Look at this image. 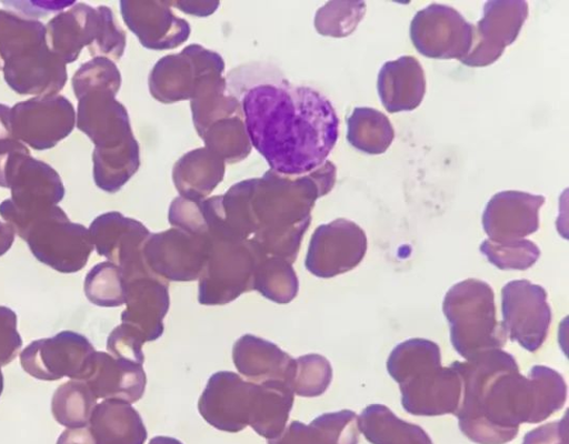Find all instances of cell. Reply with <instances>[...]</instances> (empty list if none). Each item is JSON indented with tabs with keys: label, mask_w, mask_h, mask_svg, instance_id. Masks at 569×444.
Returning <instances> with one entry per match:
<instances>
[{
	"label": "cell",
	"mask_w": 569,
	"mask_h": 444,
	"mask_svg": "<svg viewBox=\"0 0 569 444\" xmlns=\"http://www.w3.org/2000/svg\"><path fill=\"white\" fill-rule=\"evenodd\" d=\"M452 365L462 384L455 415L460 431L475 443H508L521 423H539L566 403L567 385L560 373L535 365L525 376L515 357L502 350Z\"/></svg>",
	"instance_id": "1"
},
{
	"label": "cell",
	"mask_w": 569,
	"mask_h": 444,
	"mask_svg": "<svg viewBox=\"0 0 569 444\" xmlns=\"http://www.w3.org/2000/svg\"><path fill=\"white\" fill-rule=\"evenodd\" d=\"M247 135L273 172L301 175L320 168L336 145L339 119L319 91L263 82L241 100Z\"/></svg>",
	"instance_id": "2"
},
{
	"label": "cell",
	"mask_w": 569,
	"mask_h": 444,
	"mask_svg": "<svg viewBox=\"0 0 569 444\" xmlns=\"http://www.w3.org/2000/svg\"><path fill=\"white\" fill-rule=\"evenodd\" d=\"M387 370L399 384L401 404L412 415L455 414L462 393L461 379L452 363L441 365L438 344L410 339L389 354Z\"/></svg>",
	"instance_id": "3"
},
{
	"label": "cell",
	"mask_w": 569,
	"mask_h": 444,
	"mask_svg": "<svg viewBox=\"0 0 569 444\" xmlns=\"http://www.w3.org/2000/svg\"><path fill=\"white\" fill-rule=\"evenodd\" d=\"M0 60L6 83L19 94L54 95L66 85V64L49 49L46 26L0 9Z\"/></svg>",
	"instance_id": "4"
},
{
	"label": "cell",
	"mask_w": 569,
	"mask_h": 444,
	"mask_svg": "<svg viewBox=\"0 0 569 444\" xmlns=\"http://www.w3.org/2000/svg\"><path fill=\"white\" fill-rule=\"evenodd\" d=\"M121 82L116 64L104 57L82 63L71 84L78 100L77 128L96 150H112L132 142L126 109L114 95Z\"/></svg>",
	"instance_id": "5"
},
{
	"label": "cell",
	"mask_w": 569,
	"mask_h": 444,
	"mask_svg": "<svg viewBox=\"0 0 569 444\" xmlns=\"http://www.w3.org/2000/svg\"><path fill=\"white\" fill-rule=\"evenodd\" d=\"M442 311L451 344L466 360L505 346L508 337L496 317L495 294L488 283L477 279L456 283L445 295Z\"/></svg>",
	"instance_id": "6"
},
{
	"label": "cell",
	"mask_w": 569,
	"mask_h": 444,
	"mask_svg": "<svg viewBox=\"0 0 569 444\" xmlns=\"http://www.w3.org/2000/svg\"><path fill=\"white\" fill-rule=\"evenodd\" d=\"M124 36L110 8H93L83 2L61 11L46 24L47 44L66 65L74 62L83 48H88L93 58L119 59L126 44Z\"/></svg>",
	"instance_id": "7"
},
{
	"label": "cell",
	"mask_w": 569,
	"mask_h": 444,
	"mask_svg": "<svg viewBox=\"0 0 569 444\" xmlns=\"http://www.w3.org/2000/svg\"><path fill=\"white\" fill-rule=\"evenodd\" d=\"M11 198L0 203V216L14 231L41 212L57 205L64 196L58 172L30 153L14 154L7 163L2 186Z\"/></svg>",
	"instance_id": "8"
},
{
	"label": "cell",
	"mask_w": 569,
	"mask_h": 444,
	"mask_svg": "<svg viewBox=\"0 0 569 444\" xmlns=\"http://www.w3.org/2000/svg\"><path fill=\"white\" fill-rule=\"evenodd\" d=\"M16 233L38 261L61 273L83 269L93 250L89 230L71 222L58 205L39 213Z\"/></svg>",
	"instance_id": "9"
},
{
	"label": "cell",
	"mask_w": 569,
	"mask_h": 444,
	"mask_svg": "<svg viewBox=\"0 0 569 444\" xmlns=\"http://www.w3.org/2000/svg\"><path fill=\"white\" fill-rule=\"evenodd\" d=\"M209 241L208 259L198 279V302L223 305L252 291L256 270L267 254L251 239Z\"/></svg>",
	"instance_id": "10"
},
{
	"label": "cell",
	"mask_w": 569,
	"mask_h": 444,
	"mask_svg": "<svg viewBox=\"0 0 569 444\" xmlns=\"http://www.w3.org/2000/svg\"><path fill=\"white\" fill-rule=\"evenodd\" d=\"M501 325L507 337L529 352L545 342L551 323L546 290L528 280L510 281L501 289Z\"/></svg>",
	"instance_id": "11"
},
{
	"label": "cell",
	"mask_w": 569,
	"mask_h": 444,
	"mask_svg": "<svg viewBox=\"0 0 569 444\" xmlns=\"http://www.w3.org/2000/svg\"><path fill=\"white\" fill-rule=\"evenodd\" d=\"M416 50L431 59H463L470 51L473 24L455 8L431 3L419 10L410 23Z\"/></svg>",
	"instance_id": "12"
},
{
	"label": "cell",
	"mask_w": 569,
	"mask_h": 444,
	"mask_svg": "<svg viewBox=\"0 0 569 444\" xmlns=\"http://www.w3.org/2000/svg\"><path fill=\"white\" fill-rule=\"evenodd\" d=\"M11 128L23 144L42 151L67 138L76 124L72 103L63 95H42L10 108Z\"/></svg>",
	"instance_id": "13"
},
{
	"label": "cell",
	"mask_w": 569,
	"mask_h": 444,
	"mask_svg": "<svg viewBox=\"0 0 569 444\" xmlns=\"http://www.w3.org/2000/svg\"><path fill=\"white\" fill-rule=\"evenodd\" d=\"M210 241L180 229H170L147 239L142 255L148 269L164 281L189 282L200 278Z\"/></svg>",
	"instance_id": "14"
},
{
	"label": "cell",
	"mask_w": 569,
	"mask_h": 444,
	"mask_svg": "<svg viewBox=\"0 0 569 444\" xmlns=\"http://www.w3.org/2000/svg\"><path fill=\"white\" fill-rule=\"evenodd\" d=\"M367 251L365 231L355 222L337 219L313 232L305 266L317 278L329 279L356 268Z\"/></svg>",
	"instance_id": "15"
},
{
	"label": "cell",
	"mask_w": 569,
	"mask_h": 444,
	"mask_svg": "<svg viewBox=\"0 0 569 444\" xmlns=\"http://www.w3.org/2000/svg\"><path fill=\"white\" fill-rule=\"evenodd\" d=\"M94 351L84 335L61 331L32 341L20 353V364L30 376L41 381L78 380Z\"/></svg>",
	"instance_id": "16"
},
{
	"label": "cell",
	"mask_w": 569,
	"mask_h": 444,
	"mask_svg": "<svg viewBox=\"0 0 569 444\" xmlns=\"http://www.w3.org/2000/svg\"><path fill=\"white\" fill-rule=\"evenodd\" d=\"M528 12L526 1H487L482 18L473 26L470 51L460 62L469 67H486L496 62L506 47L518 38Z\"/></svg>",
	"instance_id": "17"
},
{
	"label": "cell",
	"mask_w": 569,
	"mask_h": 444,
	"mask_svg": "<svg viewBox=\"0 0 569 444\" xmlns=\"http://www.w3.org/2000/svg\"><path fill=\"white\" fill-rule=\"evenodd\" d=\"M256 383L231 371L213 373L199 397L198 410L217 430L230 433L249 425Z\"/></svg>",
	"instance_id": "18"
},
{
	"label": "cell",
	"mask_w": 569,
	"mask_h": 444,
	"mask_svg": "<svg viewBox=\"0 0 569 444\" xmlns=\"http://www.w3.org/2000/svg\"><path fill=\"white\" fill-rule=\"evenodd\" d=\"M89 233L97 253L118 265L123 279L150 271L142 255L150 232L139 221L108 212L91 222Z\"/></svg>",
	"instance_id": "19"
},
{
	"label": "cell",
	"mask_w": 569,
	"mask_h": 444,
	"mask_svg": "<svg viewBox=\"0 0 569 444\" xmlns=\"http://www.w3.org/2000/svg\"><path fill=\"white\" fill-rule=\"evenodd\" d=\"M123 281L126 309L121 313V325L143 344L156 341L163 333V319L169 310L168 282L152 272Z\"/></svg>",
	"instance_id": "20"
},
{
	"label": "cell",
	"mask_w": 569,
	"mask_h": 444,
	"mask_svg": "<svg viewBox=\"0 0 569 444\" xmlns=\"http://www.w3.org/2000/svg\"><path fill=\"white\" fill-rule=\"evenodd\" d=\"M545 196L507 190L496 193L482 214V226L488 240L507 242L525 239L539 229V210Z\"/></svg>",
	"instance_id": "21"
},
{
	"label": "cell",
	"mask_w": 569,
	"mask_h": 444,
	"mask_svg": "<svg viewBox=\"0 0 569 444\" xmlns=\"http://www.w3.org/2000/svg\"><path fill=\"white\" fill-rule=\"evenodd\" d=\"M77 381L83 382L97 400L134 403L144 393L147 376L141 364L94 351Z\"/></svg>",
	"instance_id": "22"
},
{
	"label": "cell",
	"mask_w": 569,
	"mask_h": 444,
	"mask_svg": "<svg viewBox=\"0 0 569 444\" xmlns=\"http://www.w3.org/2000/svg\"><path fill=\"white\" fill-rule=\"evenodd\" d=\"M377 89L389 113L415 110L426 92L423 69L412 56L387 61L378 73Z\"/></svg>",
	"instance_id": "23"
},
{
	"label": "cell",
	"mask_w": 569,
	"mask_h": 444,
	"mask_svg": "<svg viewBox=\"0 0 569 444\" xmlns=\"http://www.w3.org/2000/svg\"><path fill=\"white\" fill-rule=\"evenodd\" d=\"M232 360L238 372L253 383H286L293 363V357L278 345L252 334H244L234 342Z\"/></svg>",
	"instance_id": "24"
},
{
	"label": "cell",
	"mask_w": 569,
	"mask_h": 444,
	"mask_svg": "<svg viewBox=\"0 0 569 444\" xmlns=\"http://www.w3.org/2000/svg\"><path fill=\"white\" fill-rule=\"evenodd\" d=\"M358 416L350 410L323 413L305 424L292 421L268 444H358Z\"/></svg>",
	"instance_id": "25"
},
{
	"label": "cell",
	"mask_w": 569,
	"mask_h": 444,
	"mask_svg": "<svg viewBox=\"0 0 569 444\" xmlns=\"http://www.w3.org/2000/svg\"><path fill=\"white\" fill-rule=\"evenodd\" d=\"M89 426L99 444H144L148 436L138 411L122 400H104L97 404Z\"/></svg>",
	"instance_id": "26"
},
{
	"label": "cell",
	"mask_w": 569,
	"mask_h": 444,
	"mask_svg": "<svg viewBox=\"0 0 569 444\" xmlns=\"http://www.w3.org/2000/svg\"><path fill=\"white\" fill-rule=\"evenodd\" d=\"M293 396L283 381L256 383L249 426L267 440L279 436L287 426Z\"/></svg>",
	"instance_id": "27"
},
{
	"label": "cell",
	"mask_w": 569,
	"mask_h": 444,
	"mask_svg": "<svg viewBox=\"0 0 569 444\" xmlns=\"http://www.w3.org/2000/svg\"><path fill=\"white\" fill-rule=\"evenodd\" d=\"M359 431L372 444H432L419 426L406 422L382 404H371L358 416Z\"/></svg>",
	"instance_id": "28"
},
{
	"label": "cell",
	"mask_w": 569,
	"mask_h": 444,
	"mask_svg": "<svg viewBox=\"0 0 569 444\" xmlns=\"http://www.w3.org/2000/svg\"><path fill=\"white\" fill-rule=\"evenodd\" d=\"M347 140L357 150L381 154L390 147L395 130L387 115L368 108L357 107L347 118Z\"/></svg>",
	"instance_id": "29"
},
{
	"label": "cell",
	"mask_w": 569,
	"mask_h": 444,
	"mask_svg": "<svg viewBox=\"0 0 569 444\" xmlns=\"http://www.w3.org/2000/svg\"><path fill=\"white\" fill-rule=\"evenodd\" d=\"M97 398L81 381L70 380L60 385L51 398V413L54 420L66 427L89 425Z\"/></svg>",
	"instance_id": "30"
},
{
	"label": "cell",
	"mask_w": 569,
	"mask_h": 444,
	"mask_svg": "<svg viewBox=\"0 0 569 444\" xmlns=\"http://www.w3.org/2000/svg\"><path fill=\"white\" fill-rule=\"evenodd\" d=\"M291 264L282 258L267 255L256 270L253 290L278 304L291 302L299 290V281Z\"/></svg>",
	"instance_id": "31"
},
{
	"label": "cell",
	"mask_w": 569,
	"mask_h": 444,
	"mask_svg": "<svg viewBox=\"0 0 569 444\" xmlns=\"http://www.w3.org/2000/svg\"><path fill=\"white\" fill-rule=\"evenodd\" d=\"M332 380V369L329 361L316 353L293 359L286 381L293 394L303 397H316L323 394Z\"/></svg>",
	"instance_id": "32"
},
{
	"label": "cell",
	"mask_w": 569,
	"mask_h": 444,
	"mask_svg": "<svg viewBox=\"0 0 569 444\" xmlns=\"http://www.w3.org/2000/svg\"><path fill=\"white\" fill-rule=\"evenodd\" d=\"M83 290L94 305L116 307L124 304V281L118 265L104 261L96 264L86 274Z\"/></svg>",
	"instance_id": "33"
},
{
	"label": "cell",
	"mask_w": 569,
	"mask_h": 444,
	"mask_svg": "<svg viewBox=\"0 0 569 444\" xmlns=\"http://www.w3.org/2000/svg\"><path fill=\"white\" fill-rule=\"evenodd\" d=\"M365 13V1H330L317 11L315 26L323 36L342 38L356 30Z\"/></svg>",
	"instance_id": "34"
},
{
	"label": "cell",
	"mask_w": 569,
	"mask_h": 444,
	"mask_svg": "<svg viewBox=\"0 0 569 444\" xmlns=\"http://www.w3.org/2000/svg\"><path fill=\"white\" fill-rule=\"evenodd\" d=\"M480 251L490 263L500 270H527L540 255L539 248L529 240L493 242L485 240Z\"/></svg>",
	"instance_id": "35"
},
{
	"label": "cell",
	"mask_w": 569,
	"mask_h": 444,
	"mask_svg": "<svg viewBox=\"0 0 569 444\" xmlns=\"http://www.w3.org/2000/svg\"><path fill=\"white\" fill-rule=\"evenodd\" d=\"M21 347L17 315L11 309L0 305V366L11 363Z\"/></svg>",
	"instance_id": "36"
},
{
	"label": "cell",
	"mask_w": 569,
	"mask_h": 444,
	"mask_svg": "<svg viewBox=\"0 0 569 444\" xmlns=\"http://www.w3.org/2000/svg\"><path fill=\"white\" fill-rule=\"evenodd\" d=\"M142 345L143 343L121 324L116 326L107 339V350L112 356L141 365L144 362Z\"/></svg>",
	"instance_id": "37"
},
{
	"label": "cell",
	"mask_w": 569,
	"mask_h": 444,
	"mask_svg": "<svg viewBox=\"0 0 569 444\" xmlns=\"http://www.w3.org/2000/svg\"><path fill=\"white\" fill-rule=\"evenodd\" d=\"M18 153H30L26 144L19 141L11 128L10 108L0 103V186H2L8 161Z\"/></svg>",
	"instance_id": "38"
},
{
	"label": "cell",
	"mask_w": 569,
	"mask_h": 444,
	"mask_svg": "<svg viewBox=\"0 0 569 444\" xmlns=\"http://www.w3.org/2000/svg\"><path fill=\"white\" fill-rule=\"evenodd\" d=\"M522 444H568L567 415L528 432Z\"/></svg>",
	"instance_id": "39"
},
{
	"label": "cell",
	"mask_w": 569,
	"mask_h": 444,
	"mask_svg": "<svg viewBox=\"0 0 569 444\" xmlns=\"http://www.w3.org/2000/svg\"><path fill=\"white\" fill-rule=\"evenodd\" d=\"M56 444H99L89 425L69 427L63 431Z\"/></svg>",
	"instance_id": "40"
},
{
	"label": "cell",
	"mask_w": 569,
	"mask_h": 444,
	"mask_svg": "<svg viewBox=\"0 0 569 444\" xmlns=\"http://www.w3.org/2000/svg\"><path fill=\"white\" fill-rule=\"evenodd\" d=\"M14 241V231L8 224L0 222V256L9 251Z\"/></svg>",
	"instance_id": "41"
},
{
	"label": "cell",
	"mask_w": 569,
	"mask_h": 444,
	"mask_svg": "<svg viewBox=\"0 0 569 444\" xmlns=\"http://www.w3.org/2000/svg\"><path fill=\"white\" fill-rule=\"evenodd\" d=\"M148 444H182L179 440L170 436H156L152 437Z\"/></svg>",
	"instance_id": "42"
},
{
	"label": "cell",
	"mask_w": 569,
	"mask_h": 444,
	"mask_svg": "<svg viewBox=\"0 0 569 444\" xmlns=\"http://www.w3.org/2000/svg\"><path fill=\"white\" fill-rule=\"evenodd\" d=\"M3 391V375H2V371H1V366H0V395Z\"/></svg>",
	"instance_id": "43"
},
{
	"label": "cell",
	"mask_w": 569,
	"mask_h": 444,
	"mask_svg": "<svg viewBox=\"0 0 569 444\" xmlns=\"http://www.w3.org/2000/svg\"><path fill=\"white\" fill-rule=\"evenodd\" d=\"M0 70H2V61L0 60Z\"/></svg>",
	"instance_id": "44"
}]
</instances>
